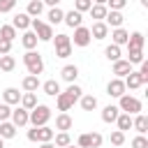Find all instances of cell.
Returning <instances> with one entry per match:
<instances>
[{
  "label": "cell",
  "instance_id": "14",
  "mask_svg": "<svg viewBox=\"0 0 148 148\" xmlns=\"http://www.w3.org/2000/svg\"><path fill=\"white\" fill-rule=\"evenodd\" d=\"M106 35H109V25H106L104 21L92 23V28H90V37H92V39H104Z\"/></svg>",
  "mask_w": 148,
  "mask_h": 148
},
{
  "label": "cell",
  "instance_id": "52",
  "mask_svg": "<svg viewBox=\"0 0 148 148\" xmlns=\"http://www.w3.org/2000/svg\"><path fill=\"white\" fill-rule=\"evenodd\" d=\"M0 148H5V141H2V136H0Z\"/></svg>",
  "mask_w": 148,
  "mask_h": 148
},
{
  "label": "cell",
  "instance_id": "21",
  "mask_svg": "<svg viewBox=\"0 0 148 148\" xmlns=\"http://www.w3.org/2000/svg\"><path fill=\"white\" fill-rule=\"evenodd\" d=\"M21 44H23L28 51H32V49L37 46V35H35V30H25L23 37H21Z\"/></svg>",
  "mask_w": 148,
  "mask_h": 148
},
{
  "label": "cell",
  "instance_id": "23",
  "mask_svg": "<svg viewBox=\"0 0 148 148\" xmlns=\"http://www.w3.org/2000/svg\"><path fill=\"white\" fill-rule=\"evenodd\" d=\"M118 113H120V109L113 106V104H109V106H104V111H102V120H104V123H116Z\"/></svg>",
  "mask_w": 148,
  "mask_h": 148
},
{
  "label": "cell",
  "instance_id": "42",
  "mask_svg": "<svg viewBox=\"0 0 148 148\" xmlns=\"http://www.w3.org/2000/svg\"><path fill=\"white\" fill-rule=\"evenodd\" d=\"M132 148H148V139H146L143 134L134 136V139H132Z\"/></svg>",
  "mask_w": 148,
  "mask_h": 148
},
{
  "label": "cell",
  "instance_id": "13",
  "mask_svg": "<svg viewBox=\"0 0 148 148\" xmlns=\"http://www.w3.org/2000/svg\"><path fill=\"white\" fill-rule=\"evenodd\" d=\"M104 21H106V25H111V28H120L123 21H125V16H123L120 12H116V9H109L106 16H104Z\"/></svg>",
  "mask_w": 148,
  "mask_h": 148
},
{
  "label": "cell",
  "instance_id": "28",
  "mask_svg": "<svg viewBox=\"0 0 148 148\" xmlns=\"http://www.w3.org/2000/svg\"><path fill=\"white\" fill-rule=\"evenodd\" d=\"M37 88H39V76L28 74V76L23 79V90H25V92H35Z\"/></svg>",
  "mask_w": 148,
  "mask_h": 148
},
{
  "label": "cell",
  "instance_id": "16",
  "mask_svg": "<svg viewBox=\"0 0 148 148\" xmlns=\"http://www.w3.org/2000/svg\"><path fill=\"white\" fill-rule=\"evenodd\" d=\"M111 39H113V44H118V46H123V44H127V39H130V32L120 25V28H113V32H111Z\"/></svg>",
  "mask_w": 148,
  "mask_h": 148
},
{
  "label": "cell",
  "instance_id": "47",
  "mask_svg": "<svg viewBox=\"0 0 148 148\" xmlns=\"http://www.w3.org/2000/svg\"><path fill=\"white\" fill-rule=\"evenodd\" d=\"M9 51H12V42H7V39L0 37V56H5V53H9Z\"/></svg>",
  "mask_w": 148,
  "mask_h": 148
},
{
  "label": "cell",
  "instance_id": "33",
  "mask_svg": "<svg viewBox=\"0 0 148 148\" xmlns=\"http://www.w3.org/2000/svg\"><path fill=\"white\" fill-rule=\"evenodd\" d=\"M88 12H90V16H92V18L104 21V16H106V12H109V9H106V5H92Z\"/></svg>",
  "mask_w": 148,
  "mask_h": 148
},
{
  "label": "cell",
  "instance_id": "25",
  "mask_svg": "<svg viewBox=\"0 0 148 148\" xmlns=\"http://www.w3.org/2000/svg\"><path fill=\"white\" fill-rule=\"evenodd\" d=\"M79 99H81V109L83 111H95L97 109V97L95 95H81Z\"/></svg>",
  "mask_w": 148,
  "mask_h": 148
},
{
  "label": "cell",
  "instance_id": "40",
  "mask_svg": "<svg viewBox=\"0 0 148 148\" xmlns=\"http://www.w3.org/2000/svg\"><path fill=\"white\" fill-rule=\"evenodd\" d=\"M90 7H92V0H74V9H76V12H81V14H83V12H88Z\"/></svg>",
  "mask_w": 148,
  "mask_h": 148
},
{
  "label": "cell",
  "instance_id": "49",
  "mask_svg": "<svg viewBox=\"0 0 148 148\" xmlns=\"http://www.w3.org/2000/svg\"><path fill=\"white\" fill-rule=\"evenodd\" d=\"M42 148H56V146H53L51 141H44V143H42Z\"/></svg>",
  "mask_w": 148,
  "mask_h": 148
},
{
  "label": "cell",
  "instance_id": "9",
  "mask_svg": "<svg viewBox=\"0 0 148 148\" xmlns=\"http://www.w3.org/2000/svg\"><path fill=\"white\" fill-rule=\"evenodd\" d=\"M125 83H123V79L118 76V79H111L109 81V86H106V95H111V97H120V95H125Z\"/></svg>",
  "mask_w": 148,
  "mask_h": 148
},
{
  "label": "cell",
  "instance_id": "51",
  "mask_svg": "<svg viewBox=\"0 0 148 148\" xmlns=\"http://www.w3.org/2000/svg\"><path fill=\"white\" fill-rule=\"evenodd\" d=\"M141 5H143V7H148V0H141Z\"/></svg>",
  "mask_w": 148,
  "mask_h": 148
},
{
  "label": "cell",
  "instance_id": "11",
  "mask_svg": "<svg viewBox=\"0 0 148 148\" xmlns=\"http://www.w3.org/2000/svg\"><path fill=\"white\" fill-rule=\"evenodd\" d=\"M12 123L16 125V127H23V125H28V109H23V106H18V109H14L12 111Z\"/></svg>",
  "mask_w": 148,
  "mask_h": 148
},
{
  "label": "cell",
  "instance_id": "50",
  "mask_svg": "<svg viewBox=\"0 0 148 148\" xmlns=\"http://www.w3.org/2000/svg\"><path fill=\"white\" fill-rule=\"evenodd\" d=\"M95 5H106V0H92Z\"/></svg>",
  "mask_w": 148,
  "mask_h": 148
},
{
  "label": "cell",
  "instance_id": "3",
  "mask_svg": "<svg viewBox=\"0 0 148 148\" xmlns=\"http://www.w3.org/2000/svg\"><path fill=\"white\" fill-rule=\"evenodd\" d=\"M30 28L35 30L37 39H42V42H51V37H53V28H51V23H44V21H39V18H32V21H30Z\"/></svg>",
  "mask_w": 148,
  "mask_h": 148
},
{
  "label": "cell",
  "instance_id": "41",
  "mask_svg": "<svg viewBox=\"0 0 148 148\" xmlns=\"http://www.w3.org/2000/svg\"><path fill=\"white\" fill-rule=\"evenodd\" d=\"M111 143H113V146H123V143H125V132H120V130L111 132Z\"/></svg>",
  "mask_w": 148,
  "mask_h": 148
},
{
  "label": "cell",
  "instance_id": "38",
  "mask_svg": "<svg viewBox=\"0 0 148 148\" xmlns=\"http://www.w3.org/2000/svg\"><path fill=\"white\" fill-rule=\"evenodd\" d=\"M53 139H56V146H58V148H65V146L72 143V139H69L67 132H58V134H53Z\"/></svg>",
  "mask_w": 148,
  "mask_h": 148
},
{
  "label": "cell",
  "instance_id": "30",
  "mask_svg": "<svg viewBox=\"0 0 148 148\" xmlns=\"http://www.w3.org/2000/svg\"><path fill=\"white\" fill-rule=\"evenodd\" d=\"M62 16H65V12L56 5V7H51V9H49V16H46V18H49V23H53V25H56V23H62Z\"/></svg>",
  "mask_w": 148,
  "mask_h": 148
},
{
  "label": "cell",
  "instance_id": "39",
  "mask_svg": "<svg viewBox=\"0 0 148 148\" xmlns=\"http://www.w3.org/2000/svg\"><path fill=\"white\" fill-rule=\"evenodd\" d=\"M141 60H143V49H130L127 62H130V65H136V62H141Z\"/></svg>",
  "mask_w": 148,
  "mask_h": 148
},
{
  "label": "cell",
  "instance_id": "18",
  "mask_svg": "<svg viewBox=\"0 0 148 148\" xmlns=\"http://www.w3.org/2000/svg\"><path fill=\"white\" fill-rule=\"evenodd\" d=\"M130 72H132V65H130L127 60L118 58V60L113 62V74H116V76H125V74H130Z\"/></svg>",
  "mask_w": 148,
  "mask_h": 148
},
{
  "label": "cell",
  "instance_id": "53",
  "mask_svg": "<svg viewBox=\"0 0 148 148\" xmlns=\"http://www.w3.org/2000/svg\"><path fill=\"white\" fill-rule=\"evenodd\" d=\"M65 148H79V146H72V143H69V146H65Z\"/></svg>",
  "mask_w": 148,
  "mask_h": 148
},
{
  "label": "cell",
  "instance_id": "8",
  "mask_svg": "<svg viewBox=\"0 0 148 148\" xmlns=\"http://www.w3.org/2000/svg\"><path fill=\"white\" fill-rule=\"evenodd\" d=\"M90 28H86V25H79V28H74V44L76 46H88L90 44Z\"/></svg>",
  "mask_w": 148,
  "mask_h": 148
},
{
  "label": "cell",
  "instance_id": "46",
  "mask_svg": "<svg viewBox=\"0 0 148 148\" xmlns=\"http://www.w3.org/2000/svg\"><path fill=\"white\" fill-rule=\"evenodd\" d=\"M9 116H12L9 104H0V123H2V120H9Z\"/></svg>",
  "mask_w": 148,
  "mask_h": 148
},
{
  "label": "cell",
  "instance_id": "36",
  "mask_svg": "<svg viewBox=\"0 0 148 148\" xmlns=\"http://www.w3.org/2000/svg\"><path fill=\"white\" fill-rule=\"evenodd\" d=\"M104 56H106L111 62H116V60L120 58V46H118V44H109V46L104 49Z\"/></svg>",
  "mask_w": 148,
  "mask_h": 148
},
{
  "label": "cell",
  "instance_id": "31",
  "mask_svg": "<svg viewBox=\"0 0 148 148\" xmlns=\"http://www.w3.org/2000/svg\"><path fill=\"white\" fill-rule=\"evenodd\" d=\"M143 35L141 32H132L130 39H127V49H143Z\"/></svg>",
  "mask_w": 148,
  "mask_h": 148
},
{
  "label": "cell",
  "instance_id": "37",
  "mask_svg": "<svg viewBox=\"0 0 148 148\" xmlns=\"http://www.w3.org/2000/svg\"><path fill=\"white\" fill-rule=\"evenodd\" d=\"M0 37L7 39V42H14V39H16V28H14V25H2V28H0Z\"/></svg>",
  "mask_w": 148,
  "mask_h": 148
},
{
  "label": "cell",
  "instance_id": "17",
  "mask_svg": "<svg viewBox=\"0 0 148 148\" xmlns=\"http://www.w3.org/2000/svg\"><path fill=\"white\" fill-rule=\"evenodd\" d=\"M132 127H134L139 134H146V132H148V116L136 113V118H132Z\"/></svg>",
  "mask_w": 148,
  "mask_h": 148
},
{
  "label": "cell",
  "instance_id": "2",
  "mask_svg": "<svg viewBox=\"0 0 148 148\" xmlns=\"http://www.w3.org/2000/svg\"><path fill=\"white\" fill-rule=\"evenodd\" d=\"M51 120V109L46 104H37L35 109L28 111V123H32V127H39V125H46Z\"/></svg>",
  "mask_w": 148,
  "mask_h": 148
},
{
  "label": "cell",
  "instance_id": "20",
  "mask_svg": "<svg viewBox=\"0 0 148 148\" xmlns=\"http://www.w3.org/2000/svg\"><path fill=\"white\" fill-rule=\"evenodd\" d=\"M0 136L2 139H14L16 136V125L9 123V120H2L0 123Z\"/></svg>",
  "mask_w": 148,
  "mask_h": 148
},
{
  "label": "cell",
  "instance_id": "43",
  "mask_svg": "<svg viewBox=\"0 0 148 148\" xmlns=\"http://www.w3.org/2000/svg\"><path fill=\"white\" fill-rule=\"evenodd\" d=\"M16 7V0H0V14H7Z\"/></svg>",
  "mask_w": 148,
  "mask_h": 148
},
{
  "label": "cell",
  "instance_id": "4",
  "mask_svg": "<svg viewBox=\"0 0 148 148\" xmlns=\"http://www.w3.org/2000/svg\"><path fill=\"white\" fill-rule=\"evenodd\" d=\"M118 99H120L118 109H120L123 113H130V116H136V113H141V102H139L136 97H130V95H120Z\"/></svg>",
  "mask_w": 148,
  "mask_h": 148
},
{
  "label": "cell",
  "instance_id": "24",
  "mask_svg": "<svg viewBox=\"0 0 148 148\" xmlns=\"http://www.w3.org/2000/svg\"><path fill=\"white\" fill-rule=\"evenodd\" d=\"M60 74H62V79H65V81L74 83V81H76V76H79V67H76V65H65Z\"/></svg>",
  "mask_w": 148,
  "mask_h": 148
},
{
  "label": "cell",
  "instance_id": "6",
  "mask_svg": "<svg viewBox=\"0 0 148 148\" xmlns=\"http://www.w3.org/2000/svg\"><path fill=\"white\" fill-rule=\"evenodd\" d=\"M53 134H56V132H53L49 125H39V127L28 130V139H30V141H39V143L51 141V139H53Z\"/></svg>",
  "mask_w": 148,
  "mask_h": 148
},
{
  "label": "cell",
  "instance_id": "45",
  "mask_svg": "<svg viewBox=\"0 0 148 148\" xmlns=\"http://www.w3.org/2000/svg\"><path fill=\"white\" fill-rule=\"evenodd\" d=\"M139 65H141V69H139V76H141V83H148V62H146V60H141Z\"/></svg>",
  "mask_w": 148,
  "mask_h": 148
},
{
  "label": "cell",
  "instance_id": "32",
  "mask_svg": "<svg viewBox=\"0 0 148 148\" xmlns=\"http://www.w3.org/2000/svg\"><path fill=\"white\" fill-rule=\"evenodd\" d=\"M14 67H16V60H14V56H9V53L0 56V69H2V72H12Z\"/></svg>",
  "mask_w": 148,
  "mask_h": 148
},
{
  "label": "cell",
  "instance_id": "44",
  "mask_svg": "<svg viewBox=\"0 0 148 148\" xmlns=\"http://www.w3.org/2000/svg\"><path fill=\"white\" fill-rule=\"evenodd\" d=\"M106 5H109L111 9H116V12H120V9L127 7V0H106Z\"/></svg>",
  "mask_w": 148,
  "mask_h": 148
},
{
  "label": "cell",
  "instance_id": "26",
  "mask_svg": "<svg viewBox=\"0 0 148 148\" xmlns=\"http://www.w3.org/2000/svg\"><path fill=\"white\" fill-rule=\"evenodd\" d=\"M72 127V118H69V113H60L58 118H56V130H60V132H67Z\"/></svg>",
  "mask_w": 148,
  "mask_h": 148
},
{
  "label": "cell",
  "instance_id": "12",
  "mask_svg": "<svg viewBox=\"0 0 148 148\" xmlns=\"http://www.w3.org/2000/svg\"><path fill=\"white\" fill-rule=\"evenodd\" d=\"M62 21L69 25V28H79L81 23H83V16H81V12H76V9H72V12H65V16H62Z\"/></svg>",
  "mask_w": 148,
  "mask_h": 148
},
{
  "label": "cell",
  "instance_id": "35",
  "mask_svg": "<svg viewBox=\"0 0 148 148\" xmlns=\"http://www.w3.org/2000/svg\"><path fill=\"white\" fill-rule=\"evenodd\" d=\"M116 123H118V130H120V132H125V130H130V127H132V116H130V113H118Z\"/></svg>",
  "mask_w": 148,
  "mask_h": 148
},
{
  "label": "cell",
  "instance_id": "19",
  "mask_svg": "<svg viewBox=\"0 0 148 148\" xmlns=\"http://www.w3.org/2000/svg\"><path fill=\"white\" fill-rule=\"evenodd\" d=\"M125 88H130V90H134V88H141L143 83H141V76H139V72H130V74H125Z\"/></svg>",
  "mask_w": 148,
  "mask_h": 148
},
{
  "label": "cell",
  "instance_id": "48",
  "mask_svg": "<svg viewBox=\"0 0 148 148\" xmlns=\"http://www.w3.org/2000/svg\"><path fill=\"white\" fill-rule=\"evenodd\" d=\"M42 2H44V5H51V7H56L60 0H42Z\"/></svg>",
  "mask_w": 148,
  "mask_h": 148
},
{
  "label": "cell",
  "instance_id": "27",
  "mask_svg": "<svg viewBox=\"0 0 148 148\" xmlns=\"http://www.w3.org/2000/svg\"><path fill=\"white\" fill-rule=\"evenodd\" d=\"M42 12H44V2H42V0H30V2H28V12H25L28 16L37 18Z\"/></svg>",
  "mask_w": 148,
  "mask_h": 148
},
{
  "label": "cell",
  "instance_id": "15",
  "mask_svg": "<svg viewBox=\"0 0 148 148\" xmlns=\"http://www.w3.org/2000/svg\"><path fill=\"white\" fill-rule=\"evenodd\" d=\"M30 21H32V16H28V14H16V16L12 18V25H14L16 30H28V28H30Z\"/></svg>",
  "mask_w": 148,
  "mask_h": 148
},
{
  "label": "cell",
  "instance_id": "34",
  "mask_svg": "<svg viewBox=\"0 0 148 148\" xmlns=\"http://www.w3.org/2000/svg\"><path fill=\"white\" fill-rule=\"evenodd\" d=\"M21 106L23 109H35L37 106V97H35V92H25V95H21Z\"/></svg>",
  "mask_w": 148,
  "mask_h": 148
},
{
  "label": "cell",
  "instance_id": "5",
  "mask_svg": "<svg viewBox=\"0 0 148 148\" xmlns=\"http://www.w3.org/2000/svg\"><path fill=\"white\" fill-rule=\"evenodd\" d=\"M51 39H56V56L58 58H67L72 53V37H67L65 32H60V35H56Z\"/></svg>",
  "mask_w": 148,
  "mask_h": 148
},
{
  "label": "cell",
  "instance_id": "22",
  "mask_svg": "<svg viewBox=\"0 0 148 148\" xmlns=\"http://www.w3.org/2000/svg\"><path fill=\"white\" fill-rule=\"evenodd\" d=\"M2 99H5V104H18V102H21V92H18L16 88H5Z\"/></svg>",
  "mask_w": 148,
  "mask_h": 148
},
{
  "label": "cell",
  "instance_id": "1",
  "mask_svg": "<svg viewBox=\"0 0 148 148\" xmlns=\"http://www.w3.org/2000/svg\"><path fill=\"white\" fill-rule=\"evenodd\" d=\"M23 65H25L28 74H32V76H39V74L44 72V60H42V56H39L37 51H25Z\"/></svg>",
  "mask_w": 148,
  "mask_h": 148
},
{
  "label": "cell",
  "instance_id": "29",
  "mask_svg": "<svg viewBox=\"0 0 148 148\" xmlns=\"http://www.w3.org/2000/svg\"><path fill=\"white\" fill-rule=\"evenodd\" d=\"M42 88H44V92H46V95H51V97H56V95L60 92V83H58L56 79L44 81V83H42Z\"/></svg>",
  "mask_w": 148,
  "mask_h": 148
},
{
  "label": "cell",
  "instance_id": "10",
  "mask_svg": "<svg viewBox=\"0 0 148 148\" xmlns=\"http://www.w3.org/2000/svg\"><path fill=\"white\" fill-rule=\"evenodd\" d=\"M56 97H58V109H60V111H69V109L74 106V102L79 99V97H74L72 92H67V90H65V92H58Z\"/></svg>",
  "mask_w": 148,
  "mask_h": 148
},
{
  "label": "cell",
  "instance_id": "7",
  "mask_svg": "<svg viewBox=\"0 0 148 148\" xmlns=\"http://www.w3.org/2000/svg\"><path fill=\"white\" fill-rule=\"evenodd\" d=\"M102 134L99 132H86L79 136V148H99L102 146Z\"/></svg>",
  "mask_w": 148,
  "mask_h": 148
}]
</instances>
